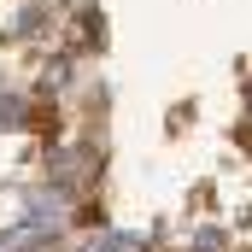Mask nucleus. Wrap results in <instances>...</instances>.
I'll list each match as a JSON object with an SVG mask.
<instances>
[{
  "label": "nucleus",
  "instance_id": "obj_1",
  "mask_svg": "<svg viewBox=\"0 0 252 252\" xmlns=\"http://www.w3.org/2000/svg\"><path fill=\"white\" fill-rule=\"evenodd\" d=\"M199 252H223V235H217V229H205V235H199Z\"/></svg>",
  "mask_w": 252,
  "mask_h": 252
},
{
  "label": "nucleus",
  "instance_id": "obj_2",
  "mask_svg": "<svg viewBox=\"0 0 252 252\" xmlns=\"http://www.w3.org/2000/svg\"><path fill=\"white\" fill-rule=\"evenodd\" d=\"M247 118H252V88H247Z\"/></svg>",
  "mask_w": 252,
  "mask_h": 252
}]
</instances>
